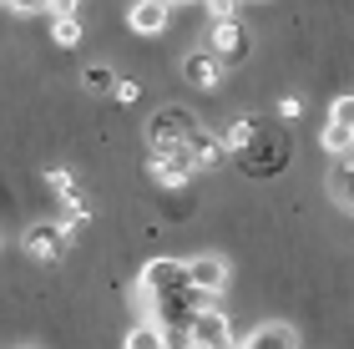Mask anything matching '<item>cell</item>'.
Returning a JSON list of instances; mask_svg holds the SVG:
<instances>
[{
  "mask_svg": "<svg viewBox=\"0 0 354 349\" xmlns=\"http://www.w3.org/2000/svg\"><path fill=\"white\" fill-rule=\"evenodd\" d=\"M198 112L192 106H157L147 122V147L152 152H183L192 137H198Z\"/></svg>",
  "mask_w": 354,
  "mask_h": 349,
  "instance_id": "obj_1",
  "label": "cell"
},
{
  "mask_svg": "<svg viewBox=\"0 0 354 349\" xmlns=\"http://www.w3.org/2000/svg\"><path fill=\"white\" fill-rule=\"evenodd\" d=\"M183 344H187V349H233V329H228L223 314L198 309V314L183 324Z\"/></svg>",
  "mask_w": 354,
  "mask_h": 349,
  "instance_id": "obj_2",
  "label": "cell"
},
{
  "mask_svg": "<svg viewBox=\"0 0 354 349\" xmlns=\"http://www.w3.org/2000/svg\"><path fill=\"white\" fill-rule=\"evenodd\" d=\"M21 248L36 263H61V258H66V248H71V233L61 228V223H30L21 233Z\"/></svg>",
  "mask_w": 354,
  "mask_h": 349,
  "instance_id": "obj_3",
  "label": "cell"
},
{
  "mask_svg": "<svg viewBox=\"0 0 354 349\" xmlns=\"http://www.w3.org/2000/svg\"><path fill=\"white\" fill-rule=\"evenodd\" d=\"M283 162H288L283 137H259L248 152H238V167H243L248 178H273V172H283Z\"/></svg>",
  "mask_w": 354,
  "mask_h": 349,
  "instance_id": "obj_4",
  "label": "cell"
},
{
  "mask_svg": "<svg viewBox=\"0 0 354 349\" xmlns=\"http://www.w3.org/2000/svg\"><path fill=\"white\" fill-rule=\"evenodd\" d=\"M137 289H147V294H192L187 263H177V258H152V263H142V283H137Z\"/></svg>",
  "mask_w": 354,
  "mask_h": 349,
  "instance_id": "obj_5",
  "label": "cell"
},
{
  "mask_svg": "<svg viewBox=\"0 0 354 349\" xmlns=\"http://www.w3.org/2000/svg\"><path fill=\"white\" fill-rule=\"evenodd\" d=\"M187 279H192V294L213 299L228 289V258H218V253H198V258H187Z\"/></svg>",
  "mask_w": 354,
  "mask_h": 349,
  "instance_id": "obj_6",
  "label": "cell"
},
{
  "mask_svg": "<svg viewBox=\"0 0 354 349\" xmlns=\"http://www.w3.org/2000/svg\"><path fill=\"white\" fill-rule=\"evenodd\" d=\"M147 172H152V182L157 187H187V178L198 172V162H192V152L183 147V152H152V162H147Z\"/></svg>",
  "mask_w": 354,
  "mask_h": 349,
  "instance_id": "obj_7",
  "label": "cell"
},
{
  "mask_svg": "<svg viewBox=\"0 0 354 349\" xmlns=\"http://www.w3.org/2000/svg\"><path fill=\"white\" fill-rule=\"evenodd\" d=\"M207 51H213L223 66H233V61L248 56V30L238 26V15H233V21H213V30H207Z\"/></svg>",
  "mask_w": 354,
  "mask_h": 349,
  "instance_id": "obj_8",
  "label": "cell"
},
{
  "mask_svg": "<svg viewBox=\"0 0 354 349\" xmlns=\"http://www.w3.org/2000/svg\"><path fill=\"white\" fill-rule=\"evenodd\" d=\"M167 15H172V0H137V6L127 10V26H132L137 36H162Z\"/></svg>",
  "mask_w": 354,
  "mask_h": 349,
  "instance_id": "obj_9",
  "label": "cell"
},
{
  "mask_svg": "<svg viewBox=\"0 0 354 349\" xmlns=\"http://www.w3.org/2000/svg\"><path fill=\"white\" fill-rule=\"evenodd\" d=\"M183 82L203 86V91H213V86L223 82V61L207 51V46H203V51H187V56H183Z\"/></svg>",
  "mask_w": 354,
  "mask_h": 349,
  "instance_id": "obj_10",
  "label": "cell"
},
{
  "mask_svg": "<svg viewBox=\"0 0 354 349\" xmlns=\"http://www.w3.org/2000/svg\"><path fill=\"white\" fill-rule=\"evenodd\" d=\"M243 349H299V334H294V324H259L253 329V339L243 344Z\"/></svg>",
  "mask_w": 354,
  "mask_h": 349,
  "instance_id": "obj_11",
  "label": "cell"
},
{
  "mask_svg": "<svg viewBox=\"0 0 354 349\" xmlns=\"http://www.w3.org/2000/svg\"><path fill=\"white\" fill-rule=\"evenodd\" d=\"M187 152H192V162H198V172L203 167H223V162H228V147H223V137H207V132H198V137H192L187 142Z\"/></svg>",
  "mask_w": 354,
  "mask_h": 349,
  "instance_id": "obj_12",
  "label": "cell"
},
{
  "mask_svg": "<svg viewBox=\"0 0 354 349\" xmlns=\"http://www.w3.org/2000/svg\"><path fill=\"white\" fill-rule=\"evenodd\" d=\"M122 349H172V339H167V329L162 324H132L127 329V339H122Z\"/></svg>",
  "mask_w": 354,
  "mask_h": 349,
  "instance_id": "obj_13",
  "label": "cell"
},
{
  "mask_svg": "<svg viewBox=\"0 0 354 349\" xmlns=\"http://www.w3.org/2000/svg\"><path fill=\"white\" fill-rule=\"evenodd\" d=\"M259 137H263V132H259V117H238V122L228 126V132H223V147H228V152L238 157V152H248Z\"/></svg>",
  "mask_w": 354,
  "mask_h": 349,
  "instance_id": "obj_14",
  "label": "cell"
},
{
  "mask_svg": "<svg viewBox=\"0 0 354 349\" xmlns=\"http://www.w3.org/2000/svg\"><path fill=\"white\" fill-rule=\"evenodd\" d=\"M329 198L354 213V162H334V172H329Z\"/></svg>",
  "mask_w": 354,
  "mask_h": 349,
  "instance_id": "obj_15",
  "label": "cell"
},
{
  "mask_svg": "<svg viewBox=\"0 0 354 349\" xmlns=\"http://www.w3.org/2000/svg\"><path fill=\"white\" fill-rule=\"evenodd\" d=\"M117 82H122V76L111 71V66H102V61H96V66H82V86L91 91V97H111Z\"/></svg>",
  "mask_w": 354,
  "mask_h": 349,
  "instance_id": "obj_16",
  "label": "cell"
},
{
  "mask_svg": "<svg viewBox=\"0 0 354 349\" xmlns=\"http://www.w3.org/2000/svg\"><path fill=\"white\" fill-rule=\"evenodd\" d=\"M319 142H324L329 157H349L354 152V132H349V126H334V122L324 126V137H319Z\"/></svg>",
  "mask_w": 354,
  "mask_h": 349,
  "instance_id": "obj_17",
  "label": "cell"
},
{
  "mask_svg": "<svg viewBox=\"0 0 354 349\" xmlns=\"http://www.w3.org/2000/svg\"><path fill=\"white\" fill-rule=\"evenodd\" d=\"M46 187H51V193H56L61 202H66V198H76V193H82V187H76V178H71V172H66V167H46Z\"/></svg>",
  "mask_w": 354,
  "mask_h": 349,
  "instance_id": "obj_18",
  "label": "cell"
},
{
  "mask_svg": "<svg viewBox=\"0 0 354 349\" xmlns=\"http://www.w3.org/2000/svg\"><path fill=\"white\" fill-rule=\"evenodd\" d=\"M51 41L61 46V51H71V46L82 41V21H76V15H66V21H56V26H51Z\"/></svg>",
  "mask_w": 354,
  "mask_h": 349,
  "instance_id": "obj_19",
  "label": "cell"
},
{
  "mask_svg": "<svg viewBox=\"0 0 354 349\" xmlns=\"http://www.w3.org/2000/svg\"><path fill=\"white\" fill-rule=\"evenodd\" d=\"M329 122H334V126H349V132H354V97H334Z\"/></svg>",
  "mask_w": 354,
  "mask_h": 349,
  "instance_id": "obj_20",
  "label": "cell"
},
{
  "mask_svg": "<svg viewBox=\"0 0 354 349\" xmlns=\"http://www.w3.org/2000/svg\"><path fill=\"white\" fill-rule=\"evenodd\" d=\"M6 6L15 15H46V10H51V0H6Z\"/></svg>",
  "mask_w": 354,
  "mask_h": 349,
  "instance_id": "obj_21",
  "label": "cell"
},
{
  "mask_svg": "<svg viewBox=\"0 0 354 349\" xmlns=\"http://www.w3.org/2000/svg\"><path fill=\"white\" fill-rule=\"evenodd\" d=\"M203 6H207V15H213V21H233L238 0H203Z\"/></svg>",
  "mask_w": 354,
  "mask_h": 349,
  "instance_id": "obj_22",
  "label": "cell"
},
{
  "mask_svg": "<svg viewBox=\"0 0 354 349\" xmlns=\"http://www.w3.org/2000/svg\"><path fill=\"white\" fill-rule=\"evenodd\" d=\"M111 97H117L122 106H132V102L142 97V82H117V91H111Z\"/></svg>",
  "mask_w": 354,
  "mask_h": 349,
  "instance_id": "obj_23",
  "label": "cell"
},
{
  "mask_svg": "<svg viewBox=\"0 0 354 349\" xmlns=\"http://www.w3.org/2000/svg\"><path fill=\"white\" fill-rule=\"evenodd\" d=\"M279 117H283V122L304 117V97H283V102H279Z\"/></svg>",
  "mask_w": 354,
  "mask_h": 349,
  "instance_id": "obj_24",
  "label": "cell"
},
{
  "mask_svg": "<svg viewBox=\"0 0 354 349\" xmlns=\"http://www.w3.org/2000/svg\"><path fill=\"white\" fill-rule=\"evenodd\" d=\"M76 10H82V0H51V21H66Z\"/></svg>",
  "mask_w": 354,
  "mask_h": 349,
  "instance_id": "obj_25",
  "label": "cell"
},
{
  "mask_svg": "<svg viewBox=\"0 0 354 349\" xmlns=\"http://www.w3.org/2000/svg\"><path fill=\"white\" fill-rule=\"evenodd\" d=\"M15 349H36V344H15Z\"/></svg>",
  "mask_w": 354,
  "mask_h": 349,
  "instance_id": "obj_26",
  "label": "cell"
},
{
  "mask_svg": "<svg viewBox=\"0 0 354 349\" xmlns=\"http://www.w3.org/2000/svg\"><path fill=\"white\" fill-rule=\"evenodd\" d=\"M0 253H6V238H0Z\"/></svg>",
  "mask_w": 354,
  "mask_h": 349,
  "instance_id": "obj_27",
  "label": "cell"
},
{
  "mask_svg": "<svg viewBox=\"0 0 354 349\" xmlns=\"http://www.w3.org/2000/svg\"><path fill=\"white\" fill-rule=\"evenodd\" d=\"M0 6H6V0H0Z\"/></svg>",
  "mask_w": 354,
  "mask_h": 349,
  "instance_id": "obj_28",
  "label": "cell"
},
{
  "mask_svg": "<svg viewBox=\"0 0 354 349\" xmlns=\"http://www.w3.org/2000/svg\"><path fill=\"white\" fill-rule=\"evenodd\" d=\"M259 6H263V0H259Z\"/></svg>",
  "mask_w": 354,
  "mask_h": 349,
  "instance_id": "obj_29",
  "label": "cell"
}]
</instances>
